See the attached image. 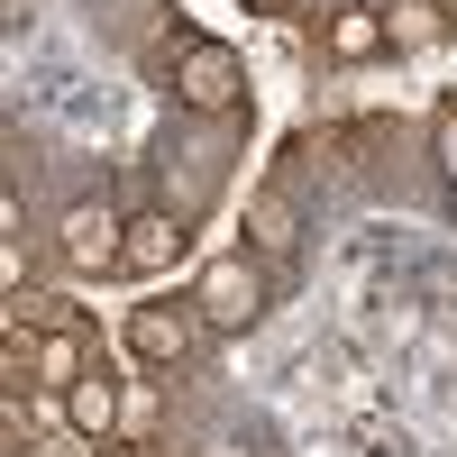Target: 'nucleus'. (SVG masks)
Listing matches in <instances>:
<instances>
[{"instance_id": "nucleus-20", "label": "nucleus", "mask_w": 457, "mask_h": 457, "mask_svg": "<svg viewBox=\"0 0 457 457\" xmlns=\"http://www.w3.org/2000/svg\"><path fill=\"white\" fill-rule=\"evenodd\" d=\"M448 10H457V0H448Z\"/></svg>"}, {"instance_id": "nucleus-13", "label": "nucleus", "mask_w": 457, "mask_h": 457, "mask_svg": "<svg viewBox=\"0 0 457 457\" xmlns=\"http://www.w3.org/2000/svg\"><path fill=\"white\" fill-rule=\"evenodd\" d=\"M156 421H165V394H156V366H146V375H129V421H120V448H146V439H156Z\"/></svg>"}, {"instance_id": "nucleus-1", "label": "nucleus", "mask_w": 457, "mask_h": 457, "mask_svg": "<svg viewBox=\"0 0 457 457\" xmlns=\"http://www.w3.org/2000/svg\"><path fill=\"white\" fill-rule=\"evenodd\" d=\"M193 312L211 320V338H238V329H256L265 320V302H275V265H265L256 247H228V256H211L202 275H193Z\"/></svg>"}, {"instance_id": "nucleus-18", "label": "nucleus", "mask_w": 457, "mask_h": 457, "mask_svg": "<svg viewBox=\"0 0 457 457\" xmlns=\"http://www.w3.org/2000/svg\"><path fill=\"white\" fill-rule=\"evenodd\" d=\"M19 457H46V448H19Z\"/></svg>"}, {"instance_id": "nucleus-4", "label": "nucleus", "mask_w": 457, "mask_h": 457, "mask_svg": "<svg viewBox=\"0 0 457 457\" xmlns=\"http://www.w3.org/2000/svg\"><path fill=\"white\" fill-rule=\"evenodd\" d=\"M120 247H129V220L110 211L101 193H92V202H73V211L55 220V256L73 265V275H120Z\"/></svg>"}, {"instance_id": "nucleus-2", "label": "nucleus", "mask_w": 457, "mask_h": 457, "mask_svg": "<svg viewBox=\"0 0 457 457\" xmlns=\"http://www.w3.org/2000/svg\"><path fill=\"white\" fill-rule=\"evenodd\" d=\"M165 92H174V110H193V120H238L247 110V55L220 46V37H202V46L174 64Z\"/></svg>"}, {"instance_id": "nucleus-9", "label": "nucleus", "mask_w": 457, "mask_h": 457, "mask_svg": "<svg viewBox=\"0 0 457 457\" xmlns=\"http://www.w3.org/2000/svg\"><path fill=\"white\" fill-rule=\"evenodd\" d=\"M92 366H101V357H92V329H83V320L37 338V394H73V385H83Z\"/></svg>"}, {"instance_id": "nucleus-10", "label": "nucleus", "mask_w": 457, "mask_h": 457, "mask_svg": "<svg viewBox=\"0 0 457 457\" xmlns=\"http://www.w3.org/2000/svg\"><path fill=\"white\" fill-rule=\"evenodd\" d=\"M211 193H220V146H183V156H165V211L202 220Z\"/></svg>"}, {"instance_id": "nucleus-17", "label": "nucleus", "mask_w": 457, "mask_h": 457, "mask_svg": "<svg viewBox=\"0 0 457 457\" xmlns=\"http://www.w3.org/2000/svg\"><path fill=\"white\" fill-rule=\"evenodd\" d=\"M193 457H247V439H211V448H193Z\"/></svg>"}, {"instance_id": "nucleus-12", "label": "nucleus", "mask_w": 457, "mask_h": 457, "mask_svg": "<svg viewBox=\"0 0 457 457\" xmlns=\"http://www.w3.org/2000/svg\"><path fill=\"white\" fill-rule=\"evenodd\" d=\"M0 320L46 338V329H73V320H83V302H73V293H46V284H19L10 302H0Z\"/></svg>"}, {"instance_id": "nucleus-15", "label": "nucleus", "mask_w": 457, "mask_h": 457, "mask_svg": "<svg viewBox=\"0 0 457 457\" xmlns=\"http://www.w3.org/2000/svg\"><path fill=\"white\" fill-rule=\"evenodd\" d=\"M430 156H439V174L457 183V92H448V101L430 110Z\"/></svg>"}, {"instance_id": "nucleus-19", "label": "nucleus", "mask_w": 457, "mask_h": 457, "mask_svg": "<svg viewBox=\"0 0 457 457\" xmlns=\"http://www.w3.org/2000/svg\"><path fill=\"white\" fill-rule=\"evenodd\" d=\"M101 10H110V0H101Z\"/></svg>"}, {"instance_id": "nucleus-14", "label": "nucleus", "mask_w": 457, "mask_h": 457, "mask_svg": "<svg viewBox=\"0 0 457 457\" xmlns=\"http://www.w3.org/2000/svg\"><path fill=\"white\" fill-rule=\"evenodd\" d=\"M28 385H37V329L0 320V394H28Z\"/></svg>"}, {"instance_id": "nucleus-6", "label": "nucleus", "mask_w": 457, "mask_h": 457, "mask_svg": "<svg viewBox=\"0 0 457 457\" xmlns=\"http://www.w3.org/2000/svg\"><path fill=\"white\" fill-rule=\"evenodd\" d=\"M120 421H129V375L92 366L83 385L64 394V430H73V439H92V448H120Z\"/></svg>"}, {"instance_id": "nucleus-16", "label": "nucleus", "mask_w": 457, "mask_h": 457, "mask_svg": "<svg viewBox=\"0 0 457 457\" xmlns=\"http://www.w3.org/2000/svg\"><path fill=\"white\" fill-rule=\"evenodd\" d=\"M0 448H37V430H28V394H0Z\"/></svg>"}, {"instance_id": "nucleus-3", "label": "nucleus", "mask_w": 457, "mask_h": 457, "mask_svg": "<svg viewBox=\"0 0 457 457\" xmlns=\"http://www.w3.org/2000/svg\"><path fill=\"white\" fill-rule=\"evenodd\" d=\"M202 338H211V320L193 312V302H137L129 312V357L156 366V375H183Z\"/></svg>"}, {"instance_id": "nucleus-8", "label": "nucleus", "mask_w": 457, "mask_h": 457, "mask_svg": "<svg viewBox=\"0 0 457 457\" xmlns=\"http://www.w3.org/2000/svg\"><path fill=\"white\" fill-rule=\"evenodd\" d=\"M247 247H256L265 265H284V256L302 247V211H293V193H284V183H265V193L247 202Z\"/></svg>"}, {"instance_id": "nucleus-7", "label": "nucleus", "mask_w": 457, "mask_h": 457, "mask_svg": "<svg viewBox=\"0 0 457 457\" xmlns=\"http://www.w3.org/2000/svg\"><path fill=\"white\" fill-rule=\"evenodd\" d=\"M385 37H394V55H439L448 37H457V10H448V0H394Z\"/></svg>"}, {"instance_id": "nucleus-5", "label": "nucleus", "mask_w": 457, "mask_h": 457, "mask_svg": "<svg viewBox=\"0 0 457 457\" xmlns=\"http://www.w3.org/2000/svg\"><path fill=\"white\" fill-rule=\"evenodd\" d=\"M183 247H193V220H183V211H129V247H120V275H174V265H183Z\"/></svg>"}, {"instance_id": "nucleus-11", "label": "nucleus", "mask_w": 457, "mask_h": 457, "mask_svg": "<svg viewBox=\"0 0 457 457\" xmlns=\"http://www.w3.org/2000/svg\"><path fill=\"white\" fill-rule=\"evenodd\" d=\"M320 46H329L338 64H375V55L394 46V37H385V10H357V0H338L329 28H320Z\"/></svg>"}]
</instances>
